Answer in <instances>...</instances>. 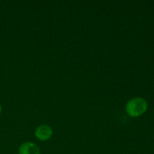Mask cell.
<instances>
[{
    "instance_id": "obj_4",
    "label": "cell",
    "mask_w": 154,
    "mask_h": 154,
    "mask_svg": "<svg viewBox=\"0 0 154 154\" xmlns=\"http://www.w3.org/2000/svg\"><path fill=\"white\" fill-rule=\"evenodd\" d=\"M1 111H2V106L1 105H0V113H1Z\"/></svg>"
},
{
    "instance_id": "obj_1",
    "label": "cell",
    "mask_w": 154,
    "mask_h": 154,
    "mask_svg": "<svg viewBox=\"0 0 154 154\" xmlns=\"http://www.w3.org/2000/svg\"><path fill=\"white\" fill-rule=\"evenodd\" d=\"M147 103L145 99L140 97L133 98L127 102L126 111L129 116L133 117H138L146 111Z\"/></svg>"
},
{
    "instance_id": "obj_3",
    "label": "cell",
    "mask_w": 154,
    "mask_h": 154,
    "mask_svg": "<svg viewBox=\"0 0 154 154\" xmlns=\"http://www.w3.org/2000/svg\"><path fill=\"white\" fill-rule=\"evenodd\" d=\"M19 154H40V149L35 144L30 141L24 142L20 146Z\"/></svg>"
},
{
    "instance_id": "obj_2",
    "label": "cell",
    "mask_w": 154,
    "mask_h": 154,
    "mask_svg": "<svg viewBox=\"0 0 154 154\" xmlns=\"http://www.w3.org/2000/svg\"><path fill=\"white\" fill-rule=\"evenodd\" d=\"M35 135L38 139L42 141H46L49 139L53 135V129L48 125H42L36 128Z\"/></svg>"
}]
</instances>
